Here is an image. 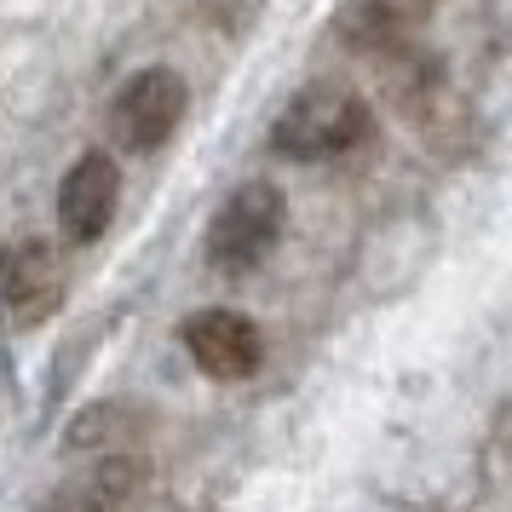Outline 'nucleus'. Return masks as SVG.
<instances>
[{"mask_svg":"<svg viewBox=\"0 0 512 512\" xmlns=\"http://www.w3.org/2000/svg\"><path fill=\"white\" fill-rule=\"evenodd\" d=\"M369 139V104L340 87V81H317L288 98V110L271 121V150L288 162H328L346 156Z\"/></svg>","mask_w":512,"mask_h":512,"instance_id":"obj_1","label":"nucleus"},{"mask_svg":"<svg viewBox=\"0 0 512 512\" xmlns=\"http://www.w3.org/2000/svg\"><path fill=\"white\" fill-rule=\"evenodd\" d=\"M282 225H288V202L277 185H265V179L236 185L208 225V265L219 277H248L271 259V248L282 242Z\"/></svg>","mask_w":512,"mask_h":512,"instance_id":"obj_2","label":"nucleus"},{"mask_svg":"<svg viewBox=\"0 0 512 512\" xmlns=\"http://www.w3.org/2000/svg\"><path fill=\"white\" fill-rule=\"evenodd\" d=\"M185 75L167 70V64H150V70L127 75L121 81L116 104H110V133H116L121 150H162L173 133H179V121H185Z\"/></svg>","mask_w":512,"mask_h":512,"instance_id":"obj_3","label":"nucleus"},{"mask_svg":"<svg viewBox=\"0 0 512 512\" xmlns=\"http://www.w3.org/2000/svg\"><path fill=\"white\" fill-rule=\"evenodd\" d=\"M64 305V259L52 254V242L24 236L0 248V323L6 328H35Z\"/></svg>","mask_w":512,"mask_h":512,"instance_id":"obj_4","label":"nucleus"},{"mask_svg":"<svg viewBox=\"0 0 512 512\" xmlns=\"http://www.w3.org/2000/svg\"><path fill=\"white\" fill-rule=\"evenodd\" d=\"M190 363L208 374V380H248V374L265 363V334H259L254 317H242L231 305H213V311H196L179 328Z\"/></svg>","mask_w":512,"mask_h":512,"instance_id":"obj_5","label":"nucleus"},{"mask_svg":"<svg viewBox=\"0 0 512 512\" xmlns=\"http://www.w3.org/2000/svg\"><path fill=\"white\" fill-rule=\"evenodd\" d=\"M116 202H121V173L104 150H87L81 162L64 173L58 185V225L70 242H98L116 219Z\"/></svg>","mask_w":512,"mask_h":512,"instance_id":"obj_6","label":"nucleus"},{"mask_svg":"<svg viewBox=\"0 0 512 512\" xmlns=\"http://www.w3.org/2000/svg\"><path fill=\"white\" fill-rule=\"evenodd\" d=\"M139 461H127V455H110V461L87 466L81 478H70V484H58L41 501L35 512H116L133 489H139Z\"/></svg>","mask_w":512,"mask_h":512,"instance_id":"obj_7","label":"nucleus"}]
</instances>
